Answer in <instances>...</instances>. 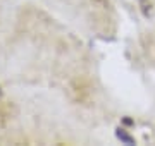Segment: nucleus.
I'll list each match as a JSON object with an SVG mask.
<instances>
[{
  "label": "nucleus",
  "instance_id": "f03ea898",
  "mask_svg": "<svg viewBox=\"0 0 155 146\" xmlns=\"http://www.w3.org/2000/svg\"><path fill=\"white\" fill-rule=\"evenodd\" d=\"M124 124H126V125H131V124H133V120H131V119H124Z\"/></svg>",
  "mask_w": 155,
  "mask_h": 146
},
{
  "label": "nucleus",
  "instance_id": "f257e3e1",
  "mask_svg": "<svg viewBox=\"0 0 155 146\" xmlns=\"http://www.w3.org/2000/svg\"><path fill=\"white\" fill-rule=\"evenodd\" d=\"M116 138L121 141L122 144H127V146H131V144H134V143H136L133 136L129 134L126 129H122V127H117V129H116Z\"/></svg>",
  "mask_w": 155,
  "mask_h": 146
}]
</instances>
